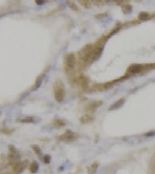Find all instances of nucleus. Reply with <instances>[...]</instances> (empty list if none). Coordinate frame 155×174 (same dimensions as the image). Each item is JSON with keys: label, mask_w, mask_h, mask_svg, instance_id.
<instances>
[{"label": "nucleus", "mask_w": 155, "mask_h": 174, "mask_svg": "<svg viewBox=\"0 0 155 174\" xmlns=\"http://www.w3.org/2000/svg\"><path fill=\"white\" fill-rule=\"evenodd\" d=\"M54 97L58 103L64 101L65 97V87L62 81L57 80L54 84Z\"/></svg>", "instance_id": "f257e3e1"}, {"label": "nucleus", "mask_w": 155, "mask_h": 174, "mask_svg": "<svg viewBox=\"0 0 155 174\" xmlns=\"http://www.w3.org/2000/svg\"><path fill=\"white\" fill-rule=\"evenodd\" d=\"M75 139H77V135L75 133L70 132V131H67L65 134L60 136V140L65 141V142H71V141H74Z\"/></svg>", "instance_id": "f03ea898"}, {"label": "nucleus", "mask_w": 155, "mask_h": 174, "mask_svg": "<svg viewBox=\"0 0 155 174\" xmlns=\"http://www.w3.org/2000/svg\"><path fill=\"white\" fill-rule=\"evenodd\" d=\"M66 68L67 70H72L74 68V65H75V57H74V55L73 54H70L66 58Z\"/></svg>", "instance_id": "7ed1b4c3"}, {"label": "nucleus", "mask_w": 155, "mask_h": 174, "mask_svg": "<svg viewBox=\"0 0 155 174\" xmlns=\"http://www.w3.org/2000/svg\"><path fill=\"white\" fill-rule=\"evenodd\" d=\"M143 70V65L141 64H132L130 65L129 68H127V73L131 74V75H134V74L141 73V70Z\"/></svg>", "instance_id": "20e7f679"}, {"label": "nucleus", "mask_w": 155, "mask_h": 174, "mask_svg": "<svg viewBox=\"0 0 155 174\" xmlns=\"http://www.w3.org/2000/svg\"><path fill=\"white\" fill-rule=\"evenodd\" d=\"M124 102H125L124 99H121V100H119V101H117L114 105H111L110 108H109V110H116V109H118V108H120V107L123 106Z\"/></svg>", "instance_id": "39448f33"}, {"label": "nucleus", "mask_w": 155, "mask_h": 174, "mask_svg": "<svg viewBox=\"0 0 155 174\" xmlns=\"http://www.w3.org/2000/svg\"><path fill=\"white\" fill-rule=\"evenodd\" d=\"M38 170H39V164L36 163V162L31 163L30 166H29V171H30L31 173H36Z\"/></svg>", "instance_id": "423d86ee"}, {"label": "nucleus", "mask_w": 155, "mask_h": 174, "mask_svg": "<svg viewBox=\"0 0 155 174\" xmlns=\"http://www.w3.org/2000/svg\"><path fill=\"white\" fill-rule=\"evenodd\" d=\"M93 119H94V116H92V115H84V116H82L81 118H80V121L83 122V123H85V122L93 121Z\"/></svg>", "instance_id": "0eeeda50"}, {"label": "nucleus", "mask_w": 155, "mask_h": 174, "mask_svg": "<svg viewBox=\"0 0 155 174\" xmlns=\"http://www.w3.org/2000/svg\"><path fill=\"white\" fill-rule=\"evenodd\" d=\"M101 104H102V102H100V101L95 102V103H93L92 105H90V106H88V110H96Z\"/></svg>", "instance_id": "6e6552de"}, {"label": "nucleus", "mask_w": 155, "mask_h": 174, "mask_svg": "<svg viewBox=\"0 0 155 174\" xmlns=\"http://www.w3.org/2000/svg\"><path fill=\"white\" fill-rule=\"evenodd\" d=\"M20 122H23V123H31V122H34V118L32 117H26V118H22V119L19 120Z\"/></svg>", "instance_id": "1a4fd4ad"}, {"label": "nucleus", "mask_w": 155, "mask_h": 174, "mask_svg": "<svg viewBox=\"0 0 155 174\" xmlns=\"http://www.w3.org/2000/svg\"><path fill=\"white\" fill-rule=\"evenodd\" d=\"M139 18H140V20H147V19H149V15L147 13H141L139 15Z\"/></svg>", "instance_id": "9d476101"}, {"label": "nucleus", "mask_w": 155, "mask_h": 174, "mask_svg": "<svg viewBox=\"0 0 155 174\" xmlns=\"http://www.w3.org/2000/svg\"><path fill=\"white\" fill-rule=\"evenodd\" d=\"M54 125H56V127H64V125H65V121L57 119V120H55V121H54Z\"/></svg>", "instance_id": "9b49d317"}, {"label": "nucleus", "mask_w": 155, "mask_h": 174, "mask_svg": "<svg viewBox=\"0 0 155 174\" xmlns=\"http://www.w3.org/2000/svg\"><path fill=\"white\" fill-rule=\"evenodd\" d=\"M50 160H51V158H50V156H45L44 158H43V161H44V163L48 164L50 163Z\"/></svg>", "instance_id": "f8f14e48"}, {"label": "nucleus", "mask_w": 155, "mask_h": 174, "mask_svg": "<svg viewBox=\"0 0 155 174\" xmlns=\"http://www.w3.org/2000/svg\"><path fill=\"white\" fill-rule=\"evenodd\" d=\"M41 82H42V78H39V80H38V82L36 83V85L34 86V88H32V89L34 90L36 88H38V87H39V86L41 85Z\"/></svg>", "instance_id": "ddd939ff"}, {"label": "nucleus", "mask_w": 155, "mask_h": 174, "mask_svg": "<svg viewBox=\"0 0 155 174\" xmlns=\"http://www.w3.org/2000/svg\"><path fill=\"white\" fill-rule=\"evenodd\" d=\"M32 148H34V152L38 153V154H41V150H40V148L38 146H32Z\"/></svg>", "instance_id": "4468645a"}, {"label": "nucleus", "mask_w": 155, "mask_h": 174, "mask_svg": "<svg viewBox=\"0 0 155 174\" xmlns=\"http://www.w3.org/2000/svg\"><path fill=\"white\" fill-rule=\"evenodd\" d=\"M45 1H46V0H36V2L38 3V4H40V5L43 4V3H45Z\"/></svg>", "instance_id": "2eb2a0df"}, {"label": "nucleus", "mask_w": 155, "mask_h": 174, "mask_svg": "<svg viewBox=\"0 0 155 174\" xmlns=\"http://www.w3.org/2000/svg\"><path fill=\"white\" fill-rule=\"evenodd\" d=\"M154 169H155V164H154Z\"/></svg>", "instance_id": "dca6fc26"}]
</instances>
